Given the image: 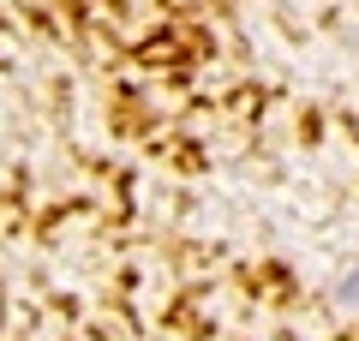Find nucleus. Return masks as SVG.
I'll list each match as a JSON object with an SVG mask.
<instances>
[{
	"label": "nucleus",
	"mask_w": 359,
	"mask_h": 341,
	"mask_svg": "<svg viewBox=\"0 0 359 341\" xmlns=\"http://www.w3.org/2000/svg\"><path fill=\"white\" fill-rule=\"evenodd\" d=\"M341 305H359V276H353V281H341Z\"/></svg>",
	"instance_id": "obj_1"
}]
</instances>
